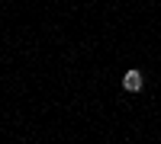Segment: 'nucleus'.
Segmentation results:
<instances>
[{"label":"nucleus","instance_id":"1","mask_svg":"<svg viewBox=\"0 0 161 144\" xmlns=\"http://www.w3.org/2000/svg\"><path fill=\"white\" fill-rule=\"evenodd\" d=\"M123 87L129 90V93H139V90H142V71H126Z\"/></svg>","mask_w":161,"mask_h":144}]
</instances>
